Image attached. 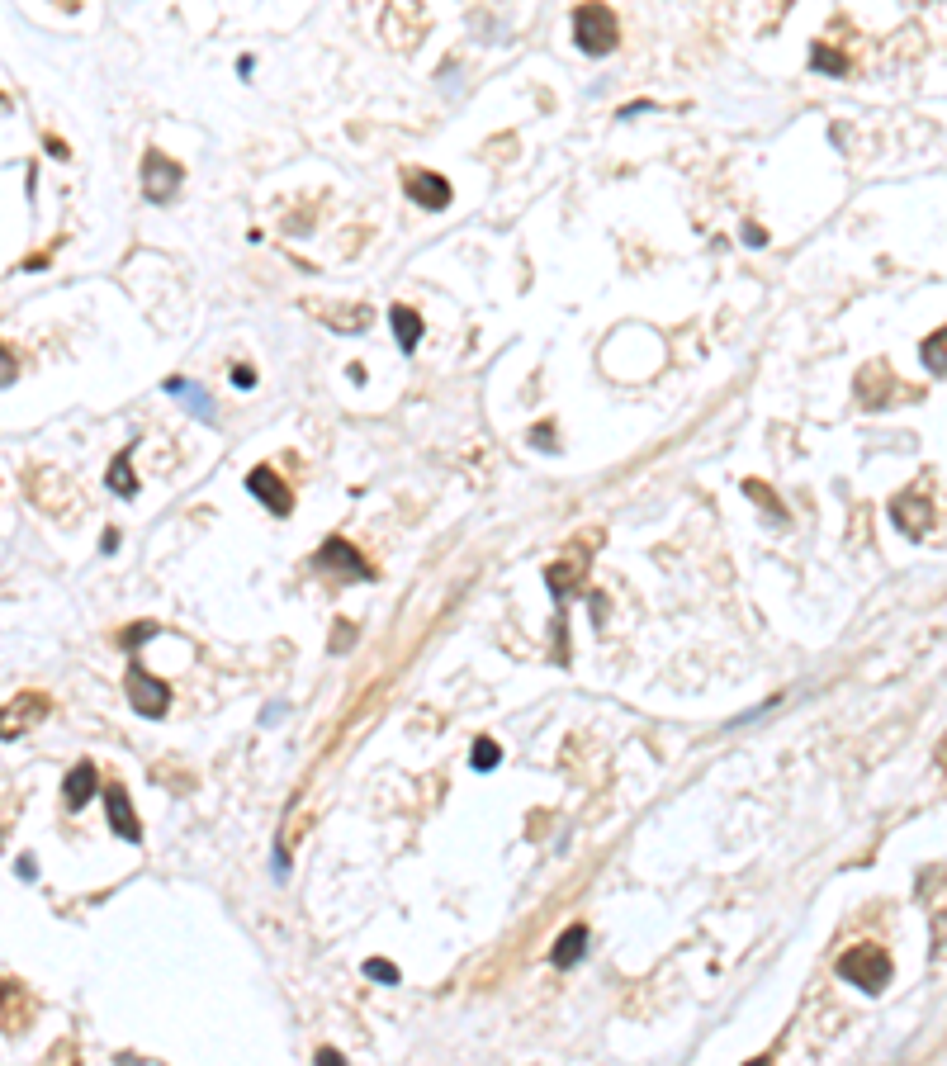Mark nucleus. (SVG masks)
Listing matches in <instances>:
<instances>
[{"label":"nucleus","instance_id":"7ed1b4c3","mask_svg":"<svg viewBox=\"0 0 947 1066\" xmlns=\"http://www.w3.org/2000/svg\"><path fill=\"white\" fill-rule=\"evenodd\" d=\"M313 564H318L322 574H332V579H341V583L375 579V574H370V564L360 560V550H351V541H341V536H332V541H322V550H318V555H313Z\"/></svg>","mask_w":947,"mask_h":1066},{"label":"nucleus","instance_id":"20e7f679","mask_svg":"<svg viewBox=\"0 0 947 1066\" xmlns=\"http://www.w3.org/2000/svg\"><path fill=\"white\" fill-rule=\"evenodd\" d=\"M128 702H133V711H138V716H147V721H161V716H166V706H171V687L157 683V678H152L143 664H133V669H128Z\"/></svg>","mask_w":947,"mask_h":1066},{"label":"nucleus","instance_id":"412c9836","mask_svg":"<svg viewBox=\"0 0 947 1066\" xmlns=\"http://www.w3.org/2000/svg\"><path fill=\"white\" fill-rule=\"evenodd\" d=\"M943 337H947V332H943V327H938V332H933L929 342H924V361H929V370H933V375H938V380H943Z\"/></svg>","mask_w":947,"mask_h":1066},{"label":"nucleus","instance_id":"a878e982","mask_svg":"<svg viewBox=\"0 0 947 1066\" xmlns=\"http://www.w3.org/2000/svg\"><path fill=\"white\" fill-rule=\"evenodd\" d=\"M147 635H157V626H138V631H128V635H124V645L133 650V645H143Z\"/></svg>","mask_w":947,"mask_h":1066},{"label":"nucleus","instance_id":"0eeeda50","mask_svg":"<svg viewBox=\"0 0 947 1066\" xmlns=\"http://www.w3.org/2000/svg\"><path fill=\"white\" fill-rule=\"evenodd\" d=\"M43 716H48V697H43V692H24L19 702H10L0 711V740H15L19 730H29V725L43 721Z\"/></svg>","mask_w":947,"mask_h":1066},{"label":"nucleus","instance_id":"f03ea898","mask_svg":"<svg viewBox=\"0 0 947 1066\" xmlns=\"http://www.w3.org/2000/svg\"><path fill=\"white\" fill-rule=\"evenodd\" d=\"M839 976L853 981L858 991L876 995V991H886V981H891V958L881 948H848L839 958Z\"/></svg>","mask_w":947,"mask_h":1066},{"label":"nucleus","instance_id":"aec40b11","mask_svg":"<svg viewBox=\"0 0 947 1066\" xmlns=\"http://www.w3.org/2000/svg\"><path fill=\"white\" fill-rule=\"evenodd\" d=\"M365 976H370V981H379V986H398V967H394V962H384V958H370V962H365Z\"/></svg>","mask_w":947,"mask_h":1066},{"label":"nucleus","instance_id":"9d476101","mask_svg":"<svg viewBox=\"0 0 947 1066\" xmlns=\"http://www.w3.org/2000/svg\"><path fill=\"white\" fill-rule=\"evenodd\" d=\"M408 195L422 204V209H446L450 204V181L446 176H431V171H412L408 176Z\"/></svg>","mask_w":947,"mask_h":1066},{"label":"nucleus","instance_id":"bb28decb","mask_svg":"<svg viewBox=\"0 0 947 1066\" xmlns=\"http://www.w3.org/2000/svg\"><path fill=\"white\" fill-rule=\"evenodd\" d=\"M318 1066H346V1057H341L337 1048H322L318 1052Z\"/></svg>","mask_w":947,"mask_h":1066},{"label":"nucleus","instance_id":"2eb2a0df","mask_svg":"<svg viewBox=\"0 0 947 1066\" xmlns=\"http://www.w3.org/2000/svg\"><path fill=\"white\" fill-rule=\"evenodd\" d=\"M119 498H138V474H133V451H124L114 465H109V479H105Z\"/></svg>","mask_w":947,"mask_h":1066},{"label":"nucleus","instance_id":"6ab92c4d","mask_svg":"<svg viewBox=\"0 0 947 1066\" xmlns=\"http://www.w3.org/2000/svg\"><path fill=\"white\" fill-rule=\"evenodd\" d=\"M744 493H753V498H758V503L768 507V512H777V522H787V507L777 503V493H772L768 484H758V479H749V484H744Z\"/></svg>","mask_w":947,"mask_h":1066},{"label":"nucleus","instance_id":"9b49d317","mask_svg":"<svg viewBox=\"0 0 947 1066\" xmlns=\"http://www.w3.org/2000/svg\"><path fill=\"white\" fill-rule=\"evenodd\" d=\"M161 389H166L171 398H180V403H185V408H190V413H195L199 422H214V398L204 394V389H199L195 380H185V375H171V380L161 384Z\"/></svg>","mask_w":947,"mask_h":1066},{"label":"nucleus","instance_id":"4468645a","mask_svg":"<svg viewBox=\"0 0 947 1066\" xmlns=\"http://www.w3.org/2000/svg\"><path fill=\"white\" fill-rule=\"evenodd\" d=\"M389 323H394L398 346H403V351L412 356V351H417V342H422V318H417L408 304H394V308H389Z\"/></svg>","mask_w":947,"mask_h":1066},{"label":"nucleus","instance_id":"f3484780","mask_svg":"<svg viewBox=\"0 0 947 1066\" xmlns=\"http://www.w3.org/2000/svg\"><path fill=\"white\" fill-rule=\"evenodd\" d=\"M810 67H815V72H829V76H848V57L834 53L829 43H815V48H810Z\"/></svg>","mask_w":947,"mask_h":1066},{"label":"nucleus","instance_id":"f257e3e1","mask_svg":"<svg viewBox=\"0 0 947 1066\" xmlns=\"http://www.w3.org/2000/svg\"><path fill=\"white\" fill-rule=\"evenodd\" d=\"M573 38L588 57H607L616 43H621V24H616V10L611 5H578L573 15Z\"/></svg>","mask_w":947,"mask_h":1066},{"label":"nucleus","instance_id":"cd10ccee","mask_svg":"<svg viewBox=\"0 0 947 1066\" xmlns=\"http://www.w3.org/2000/svg\"><path fill=\"white\" fill-rule=\"evenodd\" d=\"M34 872H38L34 858H19V877H24V882H34Z\"/></svg>","mask_w":947,"mask_h":1066},{"label":"nucleus","instance_id":"4be33fe9","mask_svg":"<svg viewBox=\"0 0 947 1066\" xmlns=\"http://www.w3.org/2000/svg\"><path fill=\"white\" fill-rule=\"evenodd\" d=\"M15 375H19L15 351H10V346H0V384H15Z\"/></svg>","mask_w":947,"mask_h":1066},{"label":"nucleus","instance_id":"6e6552de","mask_svg":"<svg viewBox=\"0 0 947 1066\" xmlns=\"http://www.w3.org/2000/svg\"><path fill=\"white\" fill-rule=\"evenodd\" d=\"M247 488L261 498V507L266 512H275V517H289L294 512V498H289V488L280 484V474L270 470V465H256V470L247 474Z\"/></svg>","mask_w":947,"mask_h":1066},{"label":"nucleus","instance_id":"f8f14e48","mask_svg":"<svg viewBox=\"0 0 947 1066\" xmlns=\"http://www.w3.org/2000/svg\"><path fill=\"white\" fill-rule=\"evenodd\" d=\"M583 953H588V924H569L559 939H554V948H550V962L554 967H578L583 962Z\"/></svg>","mask_w":947,"mask_h":1066},{"label":"nucleus","instance_id":"423d86ee","mask_svg":"<svg viewBox=\"0 0 947 1066\" xmlns=\"http://www.w3.org/2000/svg\"><path fill=\"white\" fill-rule=\"evenodd\" d=\"M891 522L910 536V541H924L933 526V503L929 498H919V493H900V498H891Z\"/></svg>","mask_w":947,"mask_h":1066},{"label":"nucleus","instance_id":"39448f33","mask_svg":"<svg viewBox=\"0 0 947 1066\" xmlns=\"http://www.w3.org/2000/svg\"><path fill=\"white\" fill-rule=\"evenodd\" d=\"M180 181H185V171H180L166 152L152 147V152L143 157V195L152 199V204H166V199L180 190Z\"/></svg>","mask_w":947,"mask_h":1066},{"label":"nucleus","instance_id":"dca6fc26","mask_svg":"<svg viewBox=\"0 0 947 1066\" xmlns=\"http://www.w3.org/2000/svg\"><path fill=\"white\" fill-rule=\"evenodd\" d=\"M545 583H550L554 602L564 607V602H569V593L578 588V574H573V564H550V569H545Z\"/></svg>","mask_w":947,"mask_h":1066},{"label":"nucleus","instance_id":"b1692460","mask_svg":"<svg viewBox=\"0 0 947 1066\" xmlns=\"http://www.w3.org/2000/svg\"><path fill=\"white\" fill-rule=\"evenodd\" d=\"M233 384H237V389H256V370H251V365H237Z\"/></svg>","mask_w":947,"mask_h":1066},{"label":"nucleus","instance_id":"c85d7f7f","mask_svg":"<svg viewBox=\"0 0 947 1066\" xmlns=\"http://www.w3.org/2000/svg\"><path fill=\"white\" fill-rule=\"evenodd\" d=\"M749 1066H768V1057H753V1062H749Z\"/></svg>","mask_w":947,"mask_h":1066},{"label":"nucleus","instance_id":"ddd939ff","mask_svg":"<svg viewBox=\"0 0 947 1066\" xmlns=\"http://www.w3.org/2000/svg\"><path fill=\"white\" fill-rule=\"evenodd\" d=\"M90 796H95V763H76L62 782V801H67V811H81Z\"/></svg>","mask_w":947,"mask_h":1066},{"label":"nucleus","instance_id":"1a4fd4ad","mask_svg":"<svg viewBox=\"0 0 947 1066\" xmlns=\"http://www.w3.org/2000/svg\"><path fill=\"white\" fill-rule=\"evenodd\" d=\"M105 811H109V830L119 834V839H128V844H138V839H143V825H138V815H133V806H128L124 787H109V792H105Z\"/></svg>","mask_w":947,"mask_h":1066},{"label":"nucleus","instance_id":"5701e85b","mask_svg":"<svg viewBox=\"0 0 947 1066\" xmlns=\"http://www.w3.org/2000/svg\"><path fill=\"white\" fill-rule=\"evenodd\" d=\"M531 446H536V451H559V441H554L550 427H536V432H531Z\"/></svg>","mask_w":947,"mask_h":1066},{"label":"nucleus","instance_id":"393cba45","mask_svg":"<svg viewBox=\"0 0 947 1066\" xmlns=\"http://www.w3.org/2000/svg\"><path fill=\"white\" fill-rule=\"evenodd\" d=\"M744 242H749V247H763V242H768V233H763L758 223H744Z\"/></svg>","mask_w":947,"mask_h":1066},{"label":"nucleus","instance_id":"a211bd4d","mask_svg":"<svg viewBox=\"0 0 947 1066\" xmlns=\"http://www.w3.org/2000/svg\"><path fill=\"white\" fill-rule=\"evenodd\" d=\"M498 759H502V749L493 740H474V754H469V763H474L479 773H493V768H498Z\"/></svg>","mask_w":947,"mask_h":1066}]
</instances>
